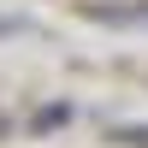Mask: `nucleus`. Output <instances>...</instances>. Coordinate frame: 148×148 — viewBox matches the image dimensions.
I'll use <instances>...</instances> for the list:
<instances>
[{
	"label": "nucleus",
	"instance_id": "nucleus-1",
	"mask_svg": "<svg viewBox=\"0 0 148 148\" xmlns=\"http://www.w3.org/2000/svg\"><path fill=\"white\" fill-rule=\"evenodd\" d=\"M113 142H125V148H148V125H119Z\"/></svg>",
	"mask_w": 148,
	"mask_h": 148
}]
</instances>
